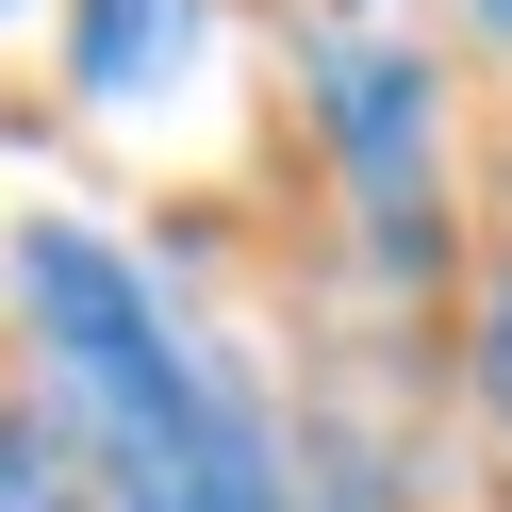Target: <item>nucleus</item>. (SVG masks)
Returning a JSON list of instances; mask_svg holds the SVG:
<instances>
[{"mask_svg": "<svg viewBox=\"0 0 512 512\" xmlns=\"http://www.w3.org/2000/svg\"><path fill=\"white\" fill-rule=\"evenodd\" d=\"M17 314L50 364V446L100 512H298L281 430L199 364V331L149 298L133 248H100L83 215H17Z\"/></svg>", "mask_w": 512, "mask_h": 512, "instance_id": "obj_1", "label": "nucleus"}, {"mask_svg": "<svg viewBox=\"0 0 512 512\" xmlns=\"http://www.w3.org/2000/svg\"><path fill=\"white\" fill-rule=\"evenodd\" d=\"M314 83H331V149H347V199H364V248H380V265H430V248H446L430 50L380 34V17H331V34H314Z\"/></svg>", "mask_w": 512, "mask_h": 512, "instance_id": "obj_2", "label": "nucleus"}, {"mask_svg": "<svg viewBox=\"0 0 512 512\" xmlns=\"http://www.w3.org/2000/svg\"><path fill=\"white\" fill-rule=\"evenodd\" d=\"M199 50H215V0H67V83H83V100H116V116L166 100Z\"/></svg>", "mask_w": 512, "mask_h": 512, "instance_id": "obj_3", "label": "nucleus"}, {"mask_svg": "<svg viewBox=\"0 0 512 512\" xmlns=\"http://www.w3.org/2000/svg\"><path fill=\"white\" fill-rule=\"evenodd\" d=\"M0 512H83V463L50 446V413L0 397Z\"/></svg>", "mask_w": 512, "mask_h": 512, "instance_id": "obj_4", "label": "nucleus"}, {"mask_svg": "<svg viewBox=\"0 0 512 512\" xmlns=\"http://www.w3.org/2000/svg\"><path fill=\"white\" fill-rule=\"evenodd\" d=\"M479 397H496V430H512V265H496V298H479Z\"/></svg>", "mask_w": 512, "mask_h": 512, "instance_id": "obj_5", "label": "nucleus"}, {"mask_svg": "<svg viewBox=\"0 0 512 512\" xmlns=\"http://www.w3.org/2000/svg\"><path fill=\"white\" fill-rule=\"evenodd\" d=\"M479 17H496V34H512V0H479Z\"/></svg>", "mask_w": 512, "mask_h": 512, "instance_id": "obj_6", "label": "nucleus"}, {"mask_svg": "<svg viewBox=\"0 0 512 512\" xmlns=\"http://www.w3.org/2000/svg\"><path fill=\"white\" fill-rule=\"evenodd\" d=\"M0 17H17V0H0Z\"/></svg>", "mask_w": 512, "mask_h": 512, "instance_id": "obj_7", "label": "nucleus"}]
</instances>
